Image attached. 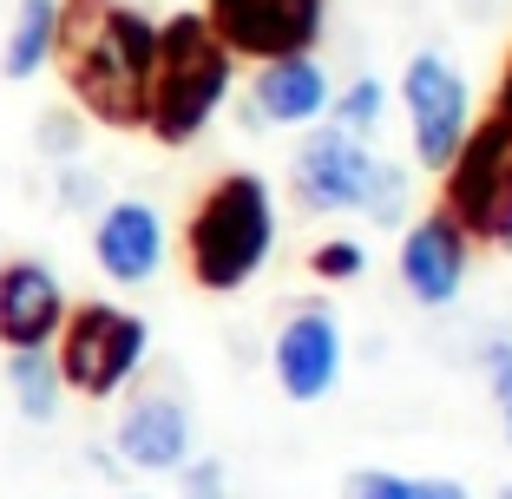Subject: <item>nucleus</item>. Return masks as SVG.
<instances>
[{
	"label": "nucleus",
	"instance_id": "obj_5",
	"mask_svg": "<svg viewBox=\"0 0 512 499\" xmlns=\"http://www.w3.org/2000/svg\"><path fill=\"white\" fill-rule=\"evenodd\" d=\"M440 211L473 243H512V138L499 119H473L440 171Z\"/></svg>",
	"mask_w": 512,
	"mask_h": 499
},
{
	"label": "nucleus",
	"instance_id": "obj_27",
	"mask_svg": "<svg viewBox=\"0 0 512 499\" xmlns=\"http://www.w3.org/2000/svg\"><path fill=\"white\" fill-rule=\"evenodd\" d=\"M486 119H499L506 125V138H512V53H506V73H499V99H493V112Z\"/></svg>",
	"mask_w": 512,
	"mask_h": 499
},
{
	"label": "nucleus",
	"instance_id": "obj_10",
	"mask_svg": "<svg viewBox=\"0 0 512 499\" xmlns=\"http://www.w3.org/2000/svg\"><path fill=\"white\" fill-rule=\"evenodd\" d=\"M92 270L112 289H151L171 263V224L151 197H106L92 211Z\"/></svg>",
	"mask_w": 512,
	"mask_h": 499
},
{
	"label": "nucleus",
	"instance_id": "obj_26",
	"mask_svg": "<svg viewBox=\"0 0 512 499\" xmlns=\"http://www.w3.org/2000/svg\"><path fill=\"white\" fill-rule=\"evenodd\" d=\"M414 499H473L467 480H447V473H427V480H414Z\"/></svg>",
	"mask_w": 512,
	"mask_h": 499
},
{
	"label": "nucleus",
	"instance_id": "obj_21",
	"mask_svg": "<svg viewBox=\"0 0 512 499\" xmlns=\"http://www.w3.org/2000/svg\"><path fill=\"white\" fill-rule=\"evenodd\" d=\"M309 276L316 283H362L368 276V243L362 237H322L309 250Z\"/></svg>",
	"mask_w": 512,
	"mask_h": 499
},
{
	"label": "nucleus",
	"instance_id": "obj_23",
	"mask_svg": "<svg viewBox=\"0 0 512 499\" xmlns=\"http://www.w3.org/2000/svg\"><path fill=\"white\" fill-rule=\"evenodd\" d=\"M171 480H178V499H230V467L217 454H191Z\"/></svg>",
	"mask_w": 512,
	"mask_h": 499
},
{
	"label": "nucleus",
	"instance_id": "obj_1",
	"mask_svg": "<svg viewBox=\"0 0 512 499\" xmlns=\"http://www.w3.org/2000/svg\"><path fill=\"white\" fill-rule=\"evenodd\" d=\"M60 66L92 125L138 132L158 66V20L132 0H60Z\"/></svg>",
	"mask_w": 512,
	"mask_h": 499
},
{
	"label": "nucleus",
	"instance_id": "obj_2",
	"mask_svg": "<svg viewBox=\"0 0 512 499\" xmlns=\"http://www.w3.org/2000/svg\"><path fill=\"white\" fill-rule=\"evenodd\" d=\"M283 211H276V184L263 171H224L211 191L191 204L184 224V270L204 296H243L256 276L270 270Z\"/></svg>",
	"mask_w": 512,
	"mask_h": 499
},
{
	"label": "nucleus",
	"instance_id": "obj_7",
	"mask_svg": "<svg viewBox=\"0 0 512 499\" xmlns=\"http://www.w3.org/2000/svg\"><path fill=\"white\" fill-rule=\"evenodd\" d=\"M204 27L217 33L230 60H283V53H316L329 33V0H204Z\"/></svg>",
	"mask_w": 512,
	"mask_h": 499
},
{
	"label": "nucleus",
	"instance_id": "obj_15",
	"mask_svg": "<svg viewBox=\"0 0 512 499\" xmlns=\"http://www.w3.org/2000/svg\"><path fill=\"white\" fill-rule=\"evenodd\" d=\"M53 60H60V0H14L0 33V79L33 86Z\"/></svg>",
	"mask_w": 512,
	"mask_h": 499
},
{
	"label": "nucleus",
	"instance_id": "obj_18",
	"mask_svg": "<svg viewBox=\"0 0 512 499\" xmlns=\"http://www.w3.org/2000/svg\"><path fill=\"white\" fill-rule=\"evenodd\" d=\"M362 217H368L375 230H401L407 217H414V171L394 165V158H375V178H368Z\"/></svg>",
	"mask_w": 512,
	"mask_h": 499
},
{
	"label": "nucleus",
	"instance_id": "obj_13",
	"mask_svg": "<svg viewBox=\"0 0 512 499\" xmlns=\"http://www.w3.org/2000/svg\"><path fill=\"white\" fill-rule=\"evenodd\" d=\"M329 99L335 86L316 53H283V60H263L250 73L237 99V125L243 132H309L329 119Z\"/></svg>",
	"mask_w": 512,
	"mask_h": 499
},
{
	"label": "nucleus",
	"instance_id": "obj_6",
	"mask_svg": "<svg viewBox=\"0 0 512 499\" xmlns=\"http://www.w3.org/2000/svg\"><path fill=\"white\" fill-rule=\"evenodd\" d=\"M401 112H407V145H414V165L421 171H447V158L460 152V138L473 132V86L467 73L447 60V53H434V46H421L414 60L401 66Z\"/></svg>",
	"mask_w": 512,
	"mask_h": 499
},
{
	"label": "nucleus",
	"instance_id": "obj_11",
	"mask_svg": "<svg viewBox=\"0 0 512 499\" xmlns=\"http://www.w3.org/2000/svg\"><path fill=\"white\" fill-rule=\"evenodd\" d=\"M125 408L112 421V454L125 460V473H151L165 480L197 454V414L178 388H125Z\"/></svg>",
	"mask_w": 512,
	"mask_h": 499
},
{
	"label": "nucleus",
	"instance_id": "obj_19",
	"mask_svg": "<svg viewBox=\"0 0 512 499\" xmlns=\"http://www.w3.org/2000/svg\"><path fill=\"white\" fill-rule=\"evenodd\" d=\"M381 119H388V79H375V73H355L329 99V125H342V132H355V138H375Z\"/></svg>",
	"mask_w": 512,
	"mask_h": 499
},
{
	"label": "nucleus",
	"instance_id": "obj_17",
	"mask_svg": "<svg viewBox=\"0 0 512 499\" xmlns=\"http://www.w3.org/2000/svg\"><path fill=\"white\" fill-rule=\"evenodd\" d=\"M86 138H92V119L73 99L33 112V158H40V165H73V158H86Z\"/></svg>",
	"mask_w": 512,
	"mask_h": 499
},
{
	"label": "nucleus",
	"instance_id": "obj_28",
	"mask_svg": "<svg viewBox=\"0 0 512 499\" xmlns=\"http://www.w3.org/2000/svg\"><path fill=\"white\" fill-rule=\"evenodd\" d=\"M112 499H151V493H132V486H119V493H112Z\"/></svg>",
	"mask_w": 512,
	"mask_h": 499
},
{
	"label": "nucleus",
	"instance_id": "obj_16",
	"mask_svg": "<svg viewBox=\"0 0 512 499\" xmlns=\"http://www.w3.org/2000/svg\"><path fill=\"white\" fill-rule=\"evenodd\" d=\"M0 388H7V401H14V414L27 427H53L66 414V401H73L53 348H0Z\"/></svg>",
	"mask_w": 512,
	"mask_h": 499
},
{
	"label": "nucleus",
	"instance_id": "obj_20",
	"mask_svg": "<svg viewBox=\"0 0 512 499\" xmlns=\"http://www.w3.org/2000/svg\"><path fill=\"white\" fill-rule=\"evenodd\" d=\"M106 171L86 165V158H73V165H53V204H60L66 217H92L99 204H106Z\"/></svg>",
	"mask_w": 512,
	"mask_h": 499
},
{
	"label": "nucleus",
	"instance_id": "obj_14",
	"mask_svg": "<svg viewBox=\"0 0 512 499\" xmlns=\"http://www.w3.org/2000/svg\"><path fill=\"white\" fill-rule=\"evenodd\" d=\"M73 289L46 257H0V348H53Z\"/></svg>",
	"mask_w": 512,
	"mask_h": 499
},
{
	"label": "nucleus",
	"instance_id": "obj_24",
	"mask_svg": "<svg viewBox=\"0 0 512 499\" xmlns=\"http://www.w3.org/2000/svg\"><path fill=\"white\" fill-rule=\"evenodd\" d=\"M342 499H414V473L394 467H355L342 480Z\"/></svg>",
	"mask_w": 512,
	"mask_h": 499
},
{
	"label": "nucleus",
	"instance_id": "obj_4",
	"mask_svg": "<svg viewBox=\"0 0 512 499\" xmlns=\"http://www.w3.org/2000/svg\"><path fill=\"white\" fill-rule=\"evenodd\" d=\"M53 362H60L66 394L106 408L125 388H138V375L151 368V322L125 303H106V296L73 303L53 335Z\"/></svg>",
	"mask_w": 512,
	"mask_h": 499
},
{
	"label": "nucleus",
	"instance_id": "obj_22",
	"mask_svg": "<svg viewBox=\"0 0 512 499\" xmlns=\"http://www.w3.org/2000/svg\"><path fill=\"white\" fill-rule=\"evenodd\" d=\"M480 375H486V394H493V408H499V434L512 447V335L506 329L480 342Z\"/></svg>",
	"mask_w": 512,
	"mask_h": 499
},
{
	"label": "nucleus",
	"instance_id": "obj_9",
	"mask_svg": "<svg viewBox=\"0 0 512 499\" xmlns=\"http://www.w3.org/2000/svg\"><path fill=\"white\" fill-rule=\"evenodd\" d=\"M342 362H348V335L335 322V309L329 303H289V316L270 335V375L283 388V401H296V408L329 401L335 381H342Z\"/></svg>",
	"mask_w": 512,
	"mask_h": 499
},
{
	"label": "nucleus",
	"instance_id": "obj_29",
	"mask_svg": "<svg viewBox=\"0 0 512 499\" xmlns=\"http://www.w3.org/2000/svg\"><path fill=\"white\" fill-rule=\"evenodd\" d=\"M499 499H512V480H506V486H499Z\"/></svg>",
	"mask_w": 512,
	"mask_h": 499
},
{
	"label": "nucleus",
	"instance_id": "obj_3",
	"mask_svg": "<svg viewBox=\"0 0 512 499\" xmlns=\"http://www.w3.org/2000/svg\"><path fill=\"white\" fill-rule=\"evenodd\" d=\"M237 99V60H230L217 33L204 27L197 7L158 20V66H151V92H145V125L165 152H184L217 125V112Z\"/></svg>",
	"mask_w": 512,
	"mask_h": 499
},
{
	"label": "nucleus",
	"instance_id": "obj_25",
	"mask_svg": "<svg viewBox=\"0 0 512 499\" xmlns=\"http://www.w3.org/2000/svg\"><path fill=\"white\" fill-rule=\"evenodd\" d=\"M86 467L99 473V480H112V486H125L132 473H125V460L112 454V440H86Z\"/></svg>",
	"mask_w": 512,
	"mask_h": 499
},
{
	"label": "nucleus",
	"instance_id": "obj_8",
	"mask_svg": "<svg viewBox=\"0 0 512 499\" xmlns=\"http://www.w3.org/2000/svg\"><path fill=\"white\" fill-rule=\"evenodd\" d=\"M368 178H375V145L342 125H309L296 138V158H289V191L309 217H348L362 211Z\"/></svg>",
	"mask_w": 512,
	"mask_h": 499
},
{
	"label": "nucleus",
	"instance_id": "obj_12",
	"mask_svg": "<svg viewBox=\"0 0 512 499\" xmlns=\"http://www.w3.org/2000/svg\"><path fill=\"white\" fill-rule=\"evenodd\" d=\"M473 250H480V243H473L467 230L434 204V211H414L401 224L394 276H401V289L421 309H453V303H460V289H467V276H473Z\"/></svg>",
	"mask_w": 512,
	"mask_h": 499
}]
</instances>
